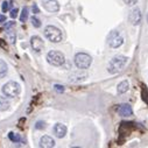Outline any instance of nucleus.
<instances>
[{
    "label": "nucleus",
    "mask_w": 148,
    "mask_h": 148,
    "mask_svg": "<svg viewBox=\"0 0 148 148\" xmlns=\"http://www.w3.org/2000/svg\"><path fill=\"white\" fill-rule=\"evenodd\" d=\"M45 126H46V124L43 123V121H38V123H36V128H38V130H42V128H45Z\"/></svg>",
    "instance_id": "b1692460"
},
{
    "label": "nucleus",
    "mask_w": 148,
    "mask_h": 148,
    "mask_svg": "<svg viewBox=\"0 0 148 148\" xmlns=\"http://www.w3.org/2000/svg\"><path fill=\"white\" fill-rule=\"evenodd\" d=\"M6 30H7V32H6V34H7L8 41H10L11 43H14V42H15V39H16L15 32H13V29H12V28H10V29H6Z\"/></svg>",
    "instance_id": "f3484780"
},
{
    "label": "nucleus",
    "mask_w": 148,
    "mask_h": 148,
    "mask_svg": "<svg viewBox=\"0 0 148 148\" xmlns=\"http://www.w3.org/2000/svg\"><path fill=\"white\" fill-rule=\"evenodd\" d=\"M5 21H6V16L3 15V14H0V23H3V22H5Z\"/></svg>",
    "instance_id": "cd10ccee"
},
{
    "label": "nucleus",
    "mask_w": 148,
    "mask_h": 148,
    "mask_svg": "<svg viewBox=\"0 0 148 148\" xmlns=\"http://www.w3.org/2000/svg\"><path fill=\"white\" fill-rule=\"evenodd\" d=\"M45 36L53 43H58L62 41V32L55 26H47L45 28Z\"/></svg>",
    "instance_id": "f03ea898"
},
{
    "label": "nucleus",
    "mask_w": 148,
    "mask_h": 148,
    "mask_svg": "<svg viewBox=\"0 0 148 148\" xmlns=\"http://www.w3.org/2000/svg\"><path fill=\"white\" fill-rule=\"evenodd\" d=\"M128 19H130V22H131L133 26L140 25V22H141V11H140L139 8L133 10V11L131 12Z\"/></svg>",
    "instance_id": "9d476101"
},
{
    "label": "nucleus",
    "mask_w": 148,
    "mask_h": 148,
    "mask_svg": "<svg viewBox=\"0 0 148 148\" xmlns=\"http://www.w3.org/2000/svg\"><path fill=\"white\" fill-rule=\"evenodd\" d=\"M8 138L11 139V141H12V142H19V141L21 140L20 135H19V134H16V133H13V132H11V133L8 134Z\"/></svg>",
    "instance_id": "6ab92c4d"
},
{
    "label": "nucleus",
    "mask_w": 148,
    "mask_h": 148,
    "mask_svg": "<svg viewBox=\"0 0 148 148\" xmlns=\"http://www.w3.org/2000/svg\"><path fill=\"white\" fill-rule=\"evenodd\" d=\"M55 146V140L49 135H43L40 139V147L43 148H51Z\"/></svg>",
    "instance_id": "9b49d317"
},
{
    "label": "nucleus",
    "mask_w": 148,
    "mask_h": 148,
    "mask_svg": "<svg viewBox=\"0 0 148 148\" xmlns=\"http://www.w3.org/2000/svg\"><path fill=\"white\" fill-rule=\"evenodd\" d=\"M10 108V101L6 97H0V111H6Z\"/></svg>",
    "instance_id": "2eb2a0df"
},
{
    "label": "nucleus",
    "mask_w": 148,
    "mask_h": 148,
    "mask_svg": "<svg viewBox=\"0 0 148 148\" xmlns=\"http://www.w3.org/2000/svg\"><path fill=\"white\" fill-rule=\"evenodd\" d=\"M124 3L126 5H128V6H133V5H135L138 3V0H124Z\"/></svg>",
    "instance_id": "5701e85b"
},
{
    "label": "nucleus",
    "mask_w": 148,
    "mask_h": 148,
    "mask_svg": "<svg viewBox=\"0 0 148 148\" xmlns=\"http://www.w3.org/2000/svg\"><path fill=\"white\" fill-rule=\"evenodd\" d=\"M54 89H55V91H56V92H58V93H62V92H64V86H63V85H60V84H55V85H54Z\"/></svg>",
    "instance_id": "412c9836"
},
{
    "label": "nucleus",
    "mask_w": 148,
    "mask_h": 148,
    "mask_svg": "<svg viewBox=\"0 0 148 148\" xmlns=\"http://www.w3.org/2000/svg\"><path fill=\"white\" fill-rule=\"evenodd\" d=\"M54 131V134L57 136V138H63L65 134H66V126L63 125V124H56L53 128Z\"/></svg>",
    "instance_id": "f8f14e48"
},
{
    "label": "nucleus",
    "mask_w": 148,
    "mask_h": 148,
    "mask_svg": "<svg viewBox=\"0 0 148 148\" xmlns=\"http://www.w3.org/2000/svg\"><path fill=\"white\" fill-rule=\"evenodd\" d=\"M30 21H32V25L35 27V28H40L41 27V21L36 18V16H33L32 19H30Z\"/></svg>",
    "instance_id": "aec40b11"
},
{
    "label": "nucleus",
    "mask_w": 148,
    "mask_h": 148,
    "mask_svg": "<svg viewBox=\"0 0 148 148\" xmlns=\"http://www.w3.org/2000/svg\"><path fill=\"white\" fill-rule=\"evenodd\" d=\"M6 73H7V64L5 63V61L0 60V78L5 77Z\"/></svg>",
    "instance_id": "dca6fc26"
},
{
    "label": "nucleus",
    "mask_w": 148,
    "mask_h": 148,
    "mask_svg": "<svg viewBox=\"0 0 148 148\" xmlns=\"http://www.w3.org/2000/svg\"><path fill=\"white\" fill-rule=\"evenodd\" d=\"M18 12H19V10L18 8H13L12 11H11V18H16L18 16Z\"/></svg>",
    "instance_id": "393cba45"
},
{
    "label": "nucleus",
    "mask_w": 148,
    "mask_h": 148,
    "mask_svg": "<svg viewBox=\"0 0 148 148\" xmlns=\"http://www.w3.org/2000/svg\"><path fill=\"white\" fill-rule=\"evenodd\" d=\"M86 77H88V75H86L85 72L78 71V72H73L72 75H70L69 81L70 82H83V81L86 79Z\"/></svg>",
    "instance_id": "ddd939ff"
},
{
    "label": "nucleus",
    "mask_w": 148,
    "mask_h": 148,
    "mask_svg": "<svg viewBox=\"0 0 148 148\" xmlns=\"http://www.w3.org/2000/svg\"><path fill=\"white\" fill-rule=\"evenodd\" d=\"M20 90H21V88H20L19 83L13 82V81H10V82H7L6 84H4L3 89H1L3 93H4L6 97H10V98L16 97V96L20 93Z\"/></svg>",
    "instance_id": "7ed1b4c3"
},
{
    "label": "nucleus",
    "mask_w": 148,
    "mask_h": 148,
    "mask_svg": "<svg viewBox=\"0 0 148 148\" xmlns=\"http://www.w3.org/2000/svg\"><path fill=\"white\" fill-rule=\"evenodd\" d=\"M30 46L35 51H41L45 47V43L40 36H32L30 38Z\"/></svg>",
    "instance_id": "1a4fd4ad"
},
{
    "label": "nucleus",
    "mask_w": 148,
    "mask_h": 148,
    "mask_svg": "<svg viewBox=\"0 0 148 148\" xmlns=\"http://www.w3.org/2000/svg\"><path fill=\"white\" fill-rule=\"evenodd\" d=\"M42 5L45 10L50 13H56L60 11V4L57 0H42Z\"/></svg>",
    "instance_id": "0eeeda50"
},
{
    "label": "nucleus",
    "mask_w": 148,
    "mask_h": 148,
    "mask_svg": "<svg viewBox=\"0 0 148 148\" xmlns=\"http://www.w3.org/2000/svg\"><path fill=\"white\" fill-rule=\"evenodd\" d=\"M128 89H130V83H128L127 81H123V82H120V83L118 84L117 91H118V93H119V95H123V93L127 92V91H128Z\"/></svg>",
    "instance_id": "4468645a"
},
{
    "label": "nucleus",
    "mask_w": 148,
    "mask_h": 148,
    "mask_svg": "<svg viewBox=\"0 0 148 148\" xmlns=\"http://www.w3.org/2000/svg\"><path fill=\"white\" fill-rule=\"evenodd\" d=\"M128 62V58L126 56H116L113 57L112 60L110 61L108 63V66H107V70L110 73H117V72H120L125 65L127 64Z\"/></svg>",
    "instance_id": "f257e3e1"
},
{
    "label": "nucleus",
    "mask_w": 148,
    "mask_h": 148,
    "mask_svg": "<svg viewBox=\"0 0 148 148\" xmlns=\"http://www.w3.org/2000/svg\"><path fill=\"white\" fill-rule=\"evenodd\" d=\"M27 19H28V8H27V7H23L22 13H21V15H20V21H21V22H26Z\"/></svg>",
    "instance_id": "a211bd4d"
},
{
    "label": "nucleus",
    "mask_w": 148,
    "mask_h": 148,
    "mask_svg": "<svg viewBox=\"0 0 148 148\" xmlns=\"http://www.w3.org/2000/svg\"><path fill=\"white\" fill-rule=\"evenodd\" d=\"M47 61L49 64L54 66H61L65 62V57L61 51L57 50H50L47 55Z\"/></svg>",
    "instance_id": "39448f33"
},
{
    "label": "nucleus",
    "mask_w": 148,
    "mask_h": 148,
    "mask_svg": "<svg viewBox=\"0 0 148 148\" xmlns=\"http://www.w3.org/2000/svg\"><path fill=\"white\" fill-rule=\"evenodd\" d=\"M32 10H33V13H35V14L40 12V11H39V7H38V5H36V4H34V5H33Z\"/></svg>",
    "instance_id": "bb28decb"
},
{
    "label": "nucleus",
    "mask_w": 148,
    "mask_h": 148,
    "mask_svg": "<svg viewBox=\"0 0 148 148\" xmlns=\"http://www.w3.org/2000/svg\"><path fill=\"white\" fill-rule=\"evenodd\" d=\"M92 63V58L90 55L85 53H78L75 55V64L79 70H85L88 69Z\"/></svg>",
    "instance_id": "20e7f679"
},
{
    "label": "nucleus",
    "mask_w": 148,
    "mask_h": 148,
    "mask_svg": "<svg viewBox=\"0 0 148 148\" xmlns=\"http://www.w3.org/2000/svg\"><path fill=\"white\" fill-rule=\"evenodd\" d=\"M147 22H148V14H147Z\"/></svg>",
    "instance_id": "c85d7f7f"
},
{
    "label": "nucleus",
    "mask_w": 148,
    "mask_h": 148,
    "mask_svg": "<svg viewBox=\"0 0 148 148\" xmlns=\"http://www.w3.org/2000/svg\"><path fill=\"white\" fill-rule=\"evenodd\" d=\"M117 113L121 117H131L133 114V110L130 104H120L117 108Z\"/></svg>",
    "instance_id": "6e6552de"
},
{
    "label": "nucleus",
    "mask_w": 148,
    "mask_h": 148,
    "mask_svg": "<svg viewBox=\"0 0 148 148\" xmlns=\"http://www.w3.org/2000/svg\"><path fill=\"white\" fill-rule=\"evenodd\" d=\"M107 43L111 48H119L124 43V38L120 35L119 32L113 30V32H111L107 36Z\"/></svg>",
    "instance_id": "423d86ee"
},
{
    "label": "nucleus",
    "mask_w": 148,
    "mask_h": 148,
    "mask_svg": "<svg viewBox=\"0 0 148 148\" xmlns=\"http://www.w3.org/2000/svg\"><path fill=\"white\" fill-rule=\"evenodd\" d=\"M10 6H11V4H10L8 1H4V3H3V6H1L3 12H7V11L10 10Z\"/></svg>",
    "instance_id": "4be33fe9"
},
{
    "label": "nucleus",
    "mask_w": 148,
    "mask_h": 148,
    "mask_svg": "<svg viewBox=\"0 0 148 148\" xmlns=\"http://www.w3.org/2000/svg\"><path fill=\"white\" fill-rule=\"evenodd\" d=\"M14 26H15V22H14V21H10V22H6L5 28H6V29H10V28H13Z\"/></svg>",
    "instance_id": "a878e982"
}]
</instances>
